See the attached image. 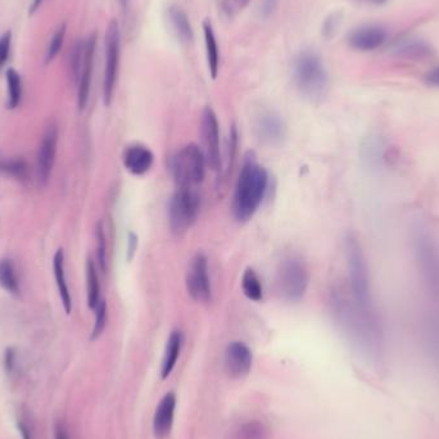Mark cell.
Wrapping results in <instances>:
<instances>
[{
  "instance_id": "1",
  "label": "cell",
  "mask_w": 439,
  "mask_h": 439,
  "mask_svg": "<svg viewBox=\"0 0 439 439\" xmlns=\"http://www.w3.org/2000/svg\"><path fill=\"white\" fill-rule=\"evenodd\" d=\"M248 153L235 185L231 212L238 222H247L256 215L269 188V174Z\"/></svg>"
},
{
  "instance_id": "2",
  "label": "cell",
  "mask_w": 439,
  "mask_h": 439,
  "mask_svg": "<svg viewBox=\"0 0 439 439\" xmlns=\"http://www.w3.org/2000/svg\"><path fill=\"white\" fill-rule=\"evenodd\" d=\"M344 249L348 266L350 278V295L355 305L367 314H379L374 302L370 274L366 262L365 253L357 238L353 234H348L344 241Z\"/></svg>"
},
{
  "instance_id": "3",
  "label": "cell",
  "mask_w": 439,
  "mask_h": 439,
  "mask_svg": "<svg viewBox=\"0 0 439 439\" xmlns=\"http://www.w3.org/2000/svg\"><path fill=\"white\" fill-rule=\"evenodd\" d=\"M293 77L302 96L320 101L328 89V72L322 58L314 51H305L293 63Z\"/></svg>"
},
{
  "instance_id": "4",
  "label": "cell",
  "mask_w": 439,
  "mask_h": 439,
  "mask_svg": "<svg viewBox=\"0 0 439 439\" xmlns=\"http://www.w3.org/2000/svg\"><path fill=\"white\" fill-rule=\"evenodd\" d=\"M415 256L420 278L428 294L439 303V242L425 229H419L414 238Z\"/></svg>"
},
{
  "instance_id": "5",
  "label": "cell",
  "mask_w": 439,
  "mask_h": 439,
  "mask_svg": "<svg viewBox=\"0 0 439 439\" xmlns=\"http://www.w3.org/2000/svg\"><path fill=\"white\" fill-rule=\"evenodd\" d=\"M205 167L207 162L202 148L193 143L184 146L172 161V175L177 188L196 189L205 179Z\"/></svg>"
},
{
  "instance_id": "6",
  "label": "cell",
  "mask_w": 439,
  "mask_h": 439,
  "mask_svg": "<svg viewBox=\"0 0 439 439\" xmlns=\"http://www.w3.org/2000/svg\"><path fill=\"white\" fill-rule=\"evenodd\" d=\"M201 211V197L196 189L177 188L169 205V224L171 233L184 236L197 222Z\"/></svg>"
},
{
  "instance_id": "7",
  "label": "cell",
  "mask_w": 439,
  "mask_h": 439,
  "mask_svg": "<svg viewBox=\"0 0 439 439\" xmlns=\"http://www.w3.org/2000/svg\"><path fill=\"white\" fill-rule=\"evenodd\" d=\"M308 275L307 267L300 260L289 258L280 265L278 271L279 292L283 298L289 302H298L305 297L307 292Z\"/></svg>"
},
{
  "instance_id": "8",
  "label": "cell",
  "mask_w": 439,
  "mask_h": 439,
  "mask_svg": "<svg viewBox=\"0 0 439 439\" xmlns=\"http://www.w3.org/2000/svg\"><path fill=\"white\" fill-rule=\"evenodd\" d=\"M120 49H121V37L120 27L116 20L110 21L106 32V67L103 79V101L108 107L116 89L120 67Z\"/></svg>"
},
{
  "instance_id": "9",
  "label": "cell",
  "mask_w": 439,
  "mask_h": 439,
  "mask_svg": "<svg viewBox=\"0 0 439 439\" xmlns=\"http://www.w3.org/2000/svg\"><path fill=\"white\" fill-rule=\"evenodd\" d=\"M252 130L260 143L267 146L283 144L286 138V125L275 110L261 108L252 118Z\"/></svg>"
},
{
  "instance_id": "10",
  "label": "cell",
  "mask_w": 439,
  "mask_h": 439,
  "mask_svg": "<svg viewBox=\"0 0 439 439\" xmlns=\"http://www.w3.org/2000/svg\"><path fill=\"white\" fill-rule=\"evenodd\" d=\"M185 286L191 300L198 303H208L212 298V286L208 274V260L205 253L198 252L191 258L185 276Z\"/></svg>"
},
{
  "instance_id": "11",
  "label": "cell",
  "mask_w": 439,
  "mask_h": 439,
  "mask_svg": "<svg viewBox=\"0 0 439 439\" xmlns=\"http://www.w3.org/2000/svg\"><path fill=\"white\" fill-rule=\"evenodd\" d=\"M201 136L203 144L207 167L217 172L221 170V146H220V125L217 116L211 107H205L201 118Z\"/></svg>"
},
{
  "instance_id": "12",
  "label": "cell",
  "mask_w": 439,
  "mask_h": 439,
  "mask_svg": "<svg viewBox=\"0 0 439 439\" xmlns=\"http://www.w3.org/2000/svg\"><path fill=\"white\" fill-rule=\"evenodd\" d=\"M57 146H58V127L56 124L48 125L37 151V177L43 185H46L51 179L57 155Z\"/></svg>"
},
{
  "instance_id": "13",
  "label": "cell",
  "mask_w": 439,
  "mask_h": 439,
  "mask_svg": "<svg viewBox=\"0 0 439 439\" xmlns=\"http://www.w3.org/2000/svg\"><path fill=\"white\" fill-rule=\"evenodd\" d=\"M388 40V32L381 25H364L353 30L348 44L355 51H373L381 48Z\"/></svg>"
},
{
  "instance_id": "14",
  "label": "cell",
  "mask_w": 439,
  "mask_h": 439,
  "mask_svg": "<svg viewBox=\"0 0 439 439\" xmlns=\"http://www.w3.org/2000/svg\"><path fill=\"white\" fill-rule=\"evenodd\" d=\"M96 40L98 37H96V32H93L85 40V56H84V62L81 67L80 76L77 80V104L80 110H85L88 104L89 96H90L94 58H96Z\"/></svg>"
},
{
  "instance_id": "15",
  "label": "cell",
  "mask_w": 439,
  "mask_h": 439,
  "mask_svg": "<svg viewBox=\"0 0 439 439\" xmlns=\"http://www.w3.org/2000/svg\"><path fill=\"white\" fill-rule=\"evenodd\" d=\"M253 355L248 345L243 342H231L225 351V369L233 379H242L252 369Z\"/></svg>"
},
{
  "instance_id": "16",
  "label": "cell",
  "mask_w": 439,
  "mask_h": 439,
  "mask_svg": "<svg viewBox=\"0 0 439 439\" xmlns=\"http://www.w3.org/2000/svg\"><path fill=\"white\" fill-rule=\"evenodd\" d=\"M154 154L148 146L143 144H132L125 149L122 154V163L125 169L132 175H146L152 169Z\"/></svg>"
},
{
  "instance_id": "17",
  "label": "cell",
  "mask_w": 439,
  "mask_h": 439,
  "mask_svg": "<svg viewBox=\"0 0 439 439\" xmlns=\"http://www.w3.org/2000/svg\"><path fill=\"white\" fill-rule=\"evenodd\" d=\"M176 395L170 392L157 406L153 417L154 435L158 439L165 438L171 432L175 417Z\"/></svg>"
},
{
  "instance_id": "18",
  "label": "cell",
  "mask_w": 439,
  "mask_h": 439,
  "mask_svg": "<svg viewBox=\"0 0 439 439\" xmlns=\"http://www.w3.org/2000/svg\"><path fill=\"white\" fill-rule=\"evenodd\" d=\"M53 270H54V278H56V284L58 288L59 297L62 300L63 308L66 311L67 315L71 314L72 311V298H71V293L70 288L67 284L66 271H65V253L63 249L61 248L56 252L54 258H53Z\"/></svg>"
},
{
  "instance_id": "19",
  "label": "cell",
  "mask_w": 439,
  "mask_h": 439,
  "mask_svg": "<svg viewBox=\"0 0 439 439\" xmlns=\"http://www.w3.org/2000/svg\"><path fill=\"white\" fill-rule=\"evenodd\" d=\"M184 336L182 331L175 330L170 334L166 344V351L163 355V361H162L161 378L162 379H167L171 373L175 369L176 362L180 357V352L183 348Z\"/></svg>"
},
{
  "instance_id": "20",
  "label": "cell",
  "mask_w": 439,
  "mask_h": 439,
  "mask_svg": "<svg viewBox=\"0 0 439 439\" xmlns=\"http://www.w3.org/2000/svg\"><path fill=\"white\" fill-rule=\"evenodd\" d=\"M169 18L171 26L176 32V37L180 39V42L184 44H191L194 40V34L188 15L182 8L171 6L169 8Z\"/></svg>"
},
{
  "instance_id": "21",
  "label": "cell",
  "mask_w": 439,
  "mask_h": 439,
  "mask_svg": "<svg viewBox=\"0 0 439 439\" xmlns=\"http://www.w3.org/2000/svg\"><path fill=\"white\" fill-rule=\"evenodd\" d=\"M393 51L401 58L415 59V61L425 58L432 53L429 45L415 37H409V39H403L401 42H398Z\"/></svg>"
},
{
  "instance_id": "22",
  "label": "cell",
  "mask_w": 439,
  "mask_h": 439,
  "mask_svg": "<svg viewBox=\"0 0 439 439\" xmlns=\"http://www.w3.org/2000/svg\"><path fill=\"white\" fill-rule=\"evenodd\" d=\"M203 34H205V53H207V62H208V70L213 80H216L219 75V46L215 37L212 25L210 21L203 23Z\"/></svg>"
},
{
  "instance_id": "23",
  "label": "cell",
  "mask_w": 439,
  "mask_h": 439,
  "mask_svg": "<svg viewBox=\"0 0 439 439\" xmlns=\"http://www.w3.org/2000/svg\"><path fill=\"white\" fill-rule=\"evenodd\" d=\"M242 289L244 295L249 300L253 302H261L264 300V286L260 276L257 275L256 271L253 269H246L243 272Z\"/></svg>"
},
{
  "instance_id": "24",
  "label": "cell",
  "mask_w": 439,
  "mask_h": 439,
  "mask_svg": "<svg viewBox=\"0 0 439 439\" xmlns=\"http://www.w3.org/2000/svg\"><path fill=\"white\" fill-rule=\"evenodd\" d=\"M87 286H88V306L90 310H96L101 302V284L96 271V265L91 258L87 262Z\"/></svg>"
},
{
  "instance_id": "25",
  "label": "cell",
  "mask_w": 439,
  "mask_h": 439,
  "mask_svg": "<svg viewBox=\"0 0 439 439\" xmlns=\"http://www.w3.org/2000/svg\"><path fill=\"white\" fill-rule=\"evenodd\" d=\"M270 431L262 421L252 420L239 425L233 433L231 439H269Z\"/></svg>"
},
{
  "instance_id": "26",
  "label": "cell",
  "mask_w": 439,
  "mask_h": 439,
  "mask_svg": "<svg viewBox=\"0 0 439 439\" xmlns=\"http://www.w3.org/2000/svg\"><path fill=\"white\" fill-rule=\"evenodd\" d=\"M0 286L11 294L20 293V281L13 262L11 260L0 261Z\"/></svg>"
},
{
  "instance_id": "27",
  "label": "cell",
  "mask_w": 439,
  "mask_h": 439,
  "mask_svg": "<svg viewBox=\"0 0 439 439\" xmlns=\"http://www.w3.org/2000/svg\"><path fill=\"white\" fill-rule=\"evenodd\" d=\"M8 108L15 110L23 99V82L21 76L15 68H9L7 71Z\"/></svg>"
},
{
  "instance_id": "28",
  "label": "cell",
  "mask_w": 439,
  "mask_h": 439,
  "mask_svg": "<svg viewBox=\"0 0 439 439\" xmlns=\"http://www.w3.org/2000/svg\"><path fill=\"white\" fill-rule=\"evenodd\" d=\"M85 56V40H77L73 45L72 51L70 54V68L72 72L73 80L77 82L80 76L81 67Z\"/></svg>"
},
{
  "instance_id": "29",
  "label": "cell",
  "mask_w": 439,
  "mask_h": 439,
  "mask_svg": "<svg viewBox=\"0 0 439 439\" xmlns=\"http://www.w3.org/2000/svg\"><path fill=\"white\" fill-rule=\"evenodd\" d=\"M65 37H66V23H62L58 29L56 30V32L53 34L49 46L46 49V54H45L46 63H51L53 62V59L58 56L59 51L62 49L63 42H65Z\"/></svg>"
},
{
  "instance_id": "30",
  "label": "cell",
  "mask_w": 439,
  "mask_h": 439,
  "mask_svg": "<svg viewBox=\"0 0 439 439\" xmlns=\"http://www.w3.org/2000/svg\"><path fill=\"white\" fill-rule=\"evenodd\" d=\"M96 258H98V264L102 272L107 270V241H106V234L103 230L102 222H98L96 225Z\"/></svg>"
},
{
  "instance_id": "31",
  "label": "cell",
  "mask_w": 439,
  "mask_h": 439,
  "mask_svg": "<svg viewBox=\"0 0 439 439\" xmlns=\"http://www.w3.org/2000/svg\"><path fill=\"white\" fill-rule=\"evenodd\" d=\"M96 322H94V328H93V333H91V339L94 341L96 338L102 336L104 328H106V324H107V302L104 300H101L99 305L96 306Z\"/></svg>"
},
{
  "instance_id": "32",
  "label": "cell",
  "mask_w": 439,
  "mask_h": 439,
  "mask_svg": "<svg viewBox=\"0 0 439 439\" xmlns=\"http://www.w3.org/2000/svg\"><path fill=\"white\" fill-rule=\"evenodd\" d=\"M12 45V32L7 31L0 37V70L6 66Z\"/></svg>"
},
{
  "instance_id": "33",
  "label": "cell",
  "mask_w": 439,
  "mask_h": 439,
  "mask_svg": "<svg viewBox=\"0 0 439 439\" xmlns=\"http://www.w3.org/2000/svg\"><path fill=\"white\" fill-rule=\"evenodd\" d=\"M341 25V15L339 13H333L326 18V21L324 23V35L328 37H333L336 35L338 29Z\"/></svg>"
},
{
  "instance_id": "34",
  "label": "cell",
  "mask_w": 439,
  "mask_h": 439,
  "mask_svg": "<svg viewBox=\"0 0 439 439\" xmlns=\"http://www.w3.org/2000/svg\"><path fill=\"white\" fill-rule=\"evenodd\" d=\"M17 364H18V356L15 348H8L4 355V366L8 375L13 376L17 371Z\"/></svg>"
},
{
  "instance_id": "35",
  "label": "cell",
  "mask_w": 439,
  "mask_h": 439,
  "mask_svg": "<svg viewBox=\"0 0 439 439\" xmlns=\"http://www.w3.org/2000/svg\"><path fill=\"white\" fill-rule=\"evenodd\" d=\"M138 248H139V236L134 231H130L127 235V250H126V258L129 262H132L134 257L136 256Z\"/></svg>"
},
{
  "instance_id": "36",
  "label": "cell",
  "mask_w": 439,
  "mask_h": 439,
  "mask_svg": "<svg viewBox=\"0 0 439 439\" xmlns=\"http://www.w3.org/2000/svg\"><path fill=\"white\" fill-rule=\"evenodd\" d=\"M54 439H71L68 428L63 421H58L54 426Z\"/></svg>"
},
{
  "instance_id": "37",
  "label": "cell",
  "mask_w": 439,
  "mask_h": 439,
  "mask_svg": "<svg viewBox=\"0 0 439 439\" xmlns=\"http://www.w3.org/2000/svg\"><path fill=\"white\" fill-rule=\"evenodd\" d=\"M18 431L21 433L23 439H34L32 429H31L29 423H26V420H23V419L18 420Z\"/></svg>"
},
{
  "instance_id": "38",
  "label": "cell",
  "mask_w": 439,
  "mask_h": 439,
  "mask_svg": "<svg viewBox=\"0 0 439 439\" xmlns=\"http://www.w3.org/2000/svg\"><path fill=\"white\" fill-rule=\"evenodd\" d=\"M425 81H426L429 85L435 87V88H439V66L434 67L432 71L428 72L426 77H425Z\"/></svg>"
},
{
  "instance_id": "39",
  "label": "cell",
  "mask_w": 439,
  "mask_h": 439,
  "mask_svg": "<svg viewBox=\"0 0 439 439\" xmlns=\"http://www.w3.org/2000/svg\"><path fill=\"white\" fill-rule=\"evenodd\" d=\"M275 1L276 0H264V12L265 15H270L271 12L275 8Z\"/></svg>"
},
{
  "instance_id": "40",
  "label": "cell",
  "mask_w": 439,
  "mask_h": 439,
  "mask_svg": "<svg viewBox=\"0 0 439 439\" xmlns=\"http://www.w3.org/2000/svg\"><path fill=\"white\" fill-rule=\"evenodd\" d=\"M44 0H32V4L30 7V15H34L37 12V9L40 8V6L43 4Z\"/></svg>"
},
{
  "instance_id": "41",
  "label": "cell",
  "mask_w": 439,
  "mask_h": 439,
  "mask_svg": "<svg viewBox=\"0 0 439 439\" xmlns=\"http://www.w3.org/2000/svg\"><path fill=\"white\" fill-rule=\"evenodd\" d=\"M369 3H371L374 6H383L386 3H388L389 0H367Z\"/></svg>"
},
{
  "instance_id": "42",
  "label": "cell",
  "mask_w": 439,
  "mask_h": 439,
  "mask_svg": "<svg viewBox=\"0 0 439 439\" xmlns=\"http://www.w3.org/2000/svg\"><path fill=\"white\" fill-rule=\"evenodd\" d=\"M121 1H122V4H124V6H126V4H127V1H129V0H121Z\"/></svg>"
}]
</instances>
